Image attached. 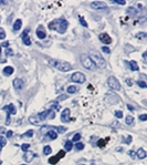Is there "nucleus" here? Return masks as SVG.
I'll return each instance as SVG.
<instances>
[{"label": "nucleus", "mask_w": 147, "mask_h": 165, "mask_svg": "<svg viewBox=\"0 0 147 165\" xmlns=\"http://www.w3.org/2000/svg\"><path fill=\"white\" fill-rule=\"evenodd\" d=\"M67 26H69V23H67V20L63 19V18L59 20H53L51 23H49V28L57 30V31L60 33L65 32L67 29Z\"/></svg>", "instance_id": "1"}, {"label": "nucleus", "mask_w": 147, "mask_h": 165, "mask_svg": "<svg viewBox=\"0 0 147 165\" xmlns=\"http://www.w3.org/2000/svg\"><path fill=\"white\" fill-rule=\"evenodd\" d=\"M90 54H91V60H92L93 62H94V64L96 65V67H99V68L101 69H104L106 67V62L105 60L103 59V57L101 55V53L97 51H94V50H91L90 51Z\"/></svg>", "instance_id": "2"}, {"label": "nucleus", "mask_w": 147, "mask_h": 165, "mask_svg": "<svg viewBox=\"0 0 147 165\" xmlns=\"http://www.w3.org/2000/svg\"><path fill=\"white\" fill-rule=\"evenodd\" d=\"M50 63L51 65H53L54 68L59 69L60 71L67 72L72 70V65L70 63H67L65 61H62V60H57V59H50Z\"/></svg>", "instance_id": "3"}, {"label": "nucleus", "mask_w": 147, "mask_h": 165, "mask_svg": "<svg viewBox=\"0 0 147 165\" xmlns=\"http://www.w3.org/2000/svg\"><path fill=\"white\" fill-rule=\"evenodd\" d=\"M50 111L51 110H45L43 112H41V113L37 114V115H33V117H30L29 121L32 124H39L40 122H42V121H44L47 119V117L50 114Z\"/></svg>", "instance_id": "4"}, {"label": "nucleus", "mask_w": 147, "mask_h": 165, "mask_svg": "<svg viewBox=\"0 0 147 165\" xmlns=\"http://www.w3.org/2000/svg\"><path fill=\"white\" fill-rule=\"evenodd\" d=\"M81 63H82V65H83L84 68L87 69V70H91V71H93V70H95L96 69V65L94 64V62L91 60V58L90 57H87V55H81Z\"/></svg>", "instance_id": "5"}, {"label": "nucleus", "mask_w": 147, "mask_h": 165, "mask_svg": "<svg viewBox=\"0 0 147 165\" xmlns=\"http://www.w3.org/2000/svg\"><path fill=\"white\" fill-rule=\"evenodd\" d=\"M107 85H109L112 90H115V91L121 90V84H119L117 79H116L115 77H113V75L107 79Z\"/></svg>", "instance_id": "6"}, {"label": "nucleus", "mask_w": 147, "mask_h": 165, "mask_svg": "<svg viewBox=\"0 0 147 165\" xmlns=\"http://www.w3.org/2000/svg\"><path fill=\"white\" fill-rule=\"evenodd\" d=\"M71 80L73 82H77V83H84L87 78L82 72H74L72 77H71Z\"/></svg>", "instance_id": "7"}, {"label": "nucleus", "mask_w": 147, "mask_h": 165, "mask_svg": "<svg viewBox=\"0 0 147 165\" xmlns=\"http://www.w3.org/2000/svg\"><path fill=\"white\" fill-rule=\"evenodd\" d=\"M90 6L93 9H103V8H106V3L104 1H93Z\"/></svg>", "instance_id": "8"}, {"label": "nucleus", "mask_w": 147, "mask_h": 165, "mask_svg": "<svg viewBox=\"0 0 147 165\" xmlns=\"http://www.w3.org/2000/svg\"><path fill=\"white\" fill-rule=\"evenodd\" d=\"M99 38H100V40H101L103 43H105V45H109V43L112 42V38H111L107 33H101Z\"/></svg>", "instance_id": "9"}, {"label": "nucleus", "mask_w": 147, "mask_h": 165, "mask_svg": "<svg viewBox=\"0 0 147 165\" xmlns=\"http://www.w3.org/2000/svg\"><path fill=\"white\" fill-rule=\"evenodd\" d=\"M28 33H29V29H26V30H24V32L22 33V36H21L23 43H24L26 45H31V40H30V38L28 37Z\"/></svg>", "instance_id": "10"}, {"label": "nucleus", "mask_w": 147, "mask_h": 165, "mask_svg": "<svg viewBox=\"0 0 147 165\" xmlns=\"http://www.w3.org/2000/svg\"><path fill=\"white\" fill-rule=\"evenodd\" d=\"M106 101L109 102V103H112V104H116L119 101V97L116 95V94H112V95H106Z\"/></svg>", "instance_id": "11"}, {"label": "nucleus", "mask_w": 147, "mask_h": 165, "mask_svg": "<svg viewBox=\"0 0 147 165\" xmlns=\"http://www.w3.org/2000/svg\"><path fill=\"white\" fill-rule=\"evenodd\" d=\"M69 117H70V110H69V109H65V110H63L62 114H61V121H62L63 123H67V121H69Z\"/></svg>", "instance_id": "12"}, {"label": "nucleus", "mask_w": 147, "mask_h": 165, "mask_svg": "<svg viewBox=\"0 0 147 165\" xmlns=\"http://www.w3.org/2000/svg\"><path fill=\"white\" fill-rule=\"evenodd\" d=\"M3 110L6 111L7 114H16L17 113V110H16V107L13 105V104H9V105H7V107H3Z\"/></svg>", "instance_id": "13"}, {"label": "nucleus", "mask_w": 147, "mask_h": 165, "mask_svg": "<svg viewBox=\"0 0 147 165\" xmlns=\"http://www.w3.org/2000/svg\"><path fill=\"white\" fill-rule=\"evenodd\" d=\"M12 83H13V87H15L16 90H21L23 87V81L21 79H15Z\"/></svg>", "instance_id": "14"}, {"label": "nucleus", "mask_w": 147, "mask_h": 165, "mask_svg": "<svg viewBox=\"0 0 147 165\" xmlns=\"http://www.w3.org/2000/svg\"><path fill=\"white\" fill-rule=\"evenodd\" d=\"M23 157H24V161H26L27 163H30L32 160L35 157V154H34V153H32V152H27Z\"/></svg>", "instance_id": "15"}, {"label": "nucleus", "mask_w": 147, "mask_h": 165, "mask_svg": "<svg viewBox=\"0 0 147 165\" xmlns=\"http://www.w3.org/2000/svg\"><path fill=\"white\" fill-rule=\"evenodd\" d=\"M37 36H38L39 39H44L45 37H47V33H45V31L43 30L42 27H39L38 28V30H37Z\"/></svg>", "instance_id": "16"}, {"label": "nucleus", "mask_w": 147, "mask_h": 165, "mask_svg": "<svg viewBox=\"0 0 147 165\" xmlns=\"http://www.w3.org/2000/svg\"><path fill=\"white\" fill-rule=\"evenodd\" d=\"M136 155H137L138 159L143 160L147 156V153H146V151H145L144 149H138V151L136 152Z\"/></svg>", "instance_id": "17"}, {"label": "nucleus", "mask_w": 147, "mask_h": 165, "mask_svg": "<svg viewBox=\"0 0 147 165\" xmlns=\"http://www.w3.org/2000/svg\"><path fill=\"white\" fill-rule=\"evenodd\" d=\"M21 26H22V21H21V19H17L16 21H15V23H13V31H18V30H20Z\"/></svg>", "instance_id": "18"}, {"label": "nucleus", "mask_w": 147, "mask_h": 165, "mask_svg": "<svg viewBox=\"0 0 147 165\" xmlns=\"http://www.w3.org/2000/svg\"><path fill=\"white\" fill-rule=\"evenodd\" d=\"M47 136H48L50 140H55L57 137H58V133L55 132V131H52V130H50V131L47 133Z\"/></svg>", "instance_id": "19"}, {"label": "nucleus", "mask_w": 147, "mask_h": 165, "mask_svg": "<svg viewBox=\"0 0 147 165\" xmlns=\"http://www.w3.org/2000/svg\"><path fill=\"white\" fill-rule=\"evenodd\" d=\"M2 72L5 75H8V77H9V75H11L13 73V68L12 67H6V68L2 70Z\"/></svg>", "instance_id": "20"}, {"label": "nucleus", "mask_w": 147, "mask_h": 165, "mask_svg": "<svg viewBox=\"0 0 147 165\" xmlns=\"http://www.w3.org/2000/svg\"><path fill=\"white\" fill-rule=\"evenodd\" d=\"M127 13L131 17H134V16L137 15V10L135 9V8H133V7H131V8H128V9H127Z\"/></svg>", "instance_id": "21"}, {"label": "nucleus", "mask_w": 147, "mask_h": 165, "mask_svg": "<svg viewBox=\"0 0 147 165\" xmlns=\"http://www.w3.org/2000/svg\"><path fill=\"white\" fill-rule=\"evenodd\" d=\"M129 68H131V70H133V71H138V65L137 63H136V61L129 62Z\"/></svg>", "instance_id": "22"}, {"label": "nucleus", "mask_w": 147, "mask_h": 165, "mask_svg": "<svg viewBox=\"0 0 147 165\" xmlns=\"http://www.w3.org/2000/svg\"><path fill=\"white\" fill-rule=\"evenodd\" d=\"M77 91H79V89H77L75 85H71V87H67V92L71 94H73V93H77Z\"/></svg>", "instance_id": "23"}, {"label": "nucleus", "mask_w": 147, "mask_h": 165, "mask_svg": "<svg viewBox=\"0 0 147 165\" xmlns=\"http://www.w3.org/2000/svg\"><path fill=\"white\" fill-rule=\"evenodd\" d=\"M72 142H71V141H67V142H65V144H64V150H65V151H67V152H69V151H71V150H72Z\"/></svg>", "instance_id": "24"}, {"label": "nucleus", "mask_w": 147, "mask_h": 165, "mask_svg": "<svg viewBox=\"0 0 147 165\" xmlns=\"http://www.w3.org/2000/svg\"><path fill=\"white\" fill-rule=\"evenodd\" d=\"M107 141H109V139H106V140H99V141H97V146H99V147H101V149H102V147H104V146H105V144H106V142H107Z\"/></svg>", "instance_id": "25"}, {"label": "nucleus", "mask_w": 147, "mask_h": 165, "mask_svg": "<svg viewBox=\"0 0 147 165\" xmlns=\"http://www.w3.org/2000/svg\"><path fill=\"white\" fill-rule=\"evenodd\" d=\"M51 152H52V149L49 145L43 147V154H44V155H49V154H51Z\"/></svg>", "instance_id": "26"}, {"label": "nucleus", "mask_w": 147, "mask_h": 165, "mask_svg": "<svg viewBox=\"0 0 147 165\" xmlns=\"http://www.w3.org/2000/svg\"><path fill=\"white\" fill-rule=\"evenodd\" d=\"M125 122H126V124H127V125H132V124L134 123V117H129V115H128V117L125 119Z\"/></svg>", "instance_id": "27"}, {"label": "nucleus", "mask_w": 147, "mask_h": 165, "mask_svg": "<svg viewBox=\"0 0 147 165\" xmlns=\"http://www.w3.org/2000/svg\"><path fill=\"white\" fill-rule=\"evenodd\" d=\"M49 163L52 165H54V164H57V163H59V159L57 156H52V157H50V160H49Z\"/></svg>", "instance_id": "28"}, {"label": "nucleus", "mask_w": 147, "mask_h": 165, "mask_svg": "<svg viewBox=\"0 0 147 165\" xmlns=\"http://www.w3.org/2000/svg\"><path fill=\"white\" fill-rule=\"evenodd\" d=\"M55 130H57V132L59 133H64L67 131V127H64V126H53Z\"/></svg>", "instance_id": "29"}, {"label": "nucleus", "mask_w": 147, "mask_h": 165, "mask_svg": "<svg viewBox=\"0 0 147 165\" xmlns=\"http://www.w3.org/2000/svg\"><path fill=\"white\" fill-rule=\"evenodd\" d=\"M50 107H53V109H55V110H57V111H59V110H60V109H61L60 104H59L58 102H55V101H54V102H52V103L50 104Z\"/></svg>", "instance_id": "30"}, {"label": "nucleus", "mask_w": 147, "mask_h": 165, "mask_svg": "<svg viewBox=\"0 0 147 165\" xmlns=\"http://www.w3.org/2000/svg\"><path fill=\"white\" fill-rule=\"evenodd\" d=\"M146 33L145 32H138L137 35H136V38H138V39H146Z\"/></svg>", "instance_id": "31"}, {"label": "nucleus", "mask_w": 147, "mask_h": 165, "mask_svg": "<svg viewBox=\"0 0 147 165\" xmlns=\"http://www.w3.org/2000/svg\"><path fill=\"white\" fill-rule=\"evenodd\" d=\"M75 149H77V151H81V150H83L84 149V144H83V143L77 142V144H75Z\"/></svg>", "instance_id": "32"}, {"label": "nucleus", "mask_w": 147, "mask_h": 165, "mask_svg": "<svg viewBox=\"0 0 147 165\" xmlns=\"http://www.w3.org/2000/svg\"><path fill=\"white\" fill-rule=\"evenodd\" d=\"M7 145V140L3 137V136H0V146H6Z\"/></svg>", "instance_id": "33"}, {"label": "nucleus", "mask_w": 147, "mask_h": 165, "mask_svg": "<svg viewBox=\"0 0 147 165\" xmlns=\"http://www.w3.org/2000/svg\"><path fill=\"white\" fill-rule=\"evenodd\" d=\"M32 135H33V131H32V130H29V131H27L22 136H24V137H31Z\"/></svg>", "instance_id": "34"}, {"label": "nucleus", "mask_w": 147, "mask_h": 165, "mask_svg": "<svg viewBox=\"0 0 147 165\" xmlns=\"http://www.w3.org/2000/svg\"><path fill=\"white\" fill-rule=\"evenodd\" d=\"M80 23L82 25L83 27H85V28H87V21L84 20V18L83 17H80Z\"/></svg>", "instance_id": "35"}, {"label": "nucleus", "mask_w": 147, "mask_h": 165, "mask_svg": "<svg viewBox=\"0 0 147 165\" xmlns=\"http://www.w3.org/2000/svg\"><path fill=\"white\" fill-rule=\"evenodd\" d=\"M112 2H114V3H117V5H125L126 3V1L125 0H112Z\"/></svg>", "instance_id": "36"}, {"label": "nucleus", "mask_w": 147, "mask_h": 165, "mask_svg": "<svg viewBox=\"0 0 147 165\" xmlns=\"http://www.w3.org/2000/svg\"><path fill=\"white\" fill-rule=\"evenodd\" d=\"M64 155H65V151H60V152L58 153L57 157H58V159L60 160V159H62V157H64Z\"/></svg>", "instance_id": "37"}, {"label": "nucleus", "mask_w": 147, "mask_h": 165, "mask_svg": "<svg viewBox=\"0 0 147 165\" xmlns=\"http://www.w3.org/2000/svg\"><path fill=\"white\" fill-rule=\"evenodd\" d=\"M81 140V134H74V136H73V141L74 142H77V141H80Z\"/></svg>", "instance_id": "38"}, {"label": "nucleus", "mask_w": 147, "mask_h": 165, "mask_svg": "<svg viewBox=\"0 0 147 165\" xmlns=\"http://www.w3.org/2000/svg\"><path fill=\"white\" fill-rule=\"evenodd\" d=\"M30 147V144H28V143H24V144H22L21 145V149L23 150V151H28Z\"/></svg>", "instance_id": "39"}, {"label": "nucleus", "mask_w": 147, "mask_h": 165, "mask_svg": "<svg viewBox=\"0 0 147 165\" xmlns=\"http://www.w3.org/2000/svg\"><path fill=\"white\" fill-rule=\"evenodd\" d=\"M115 117H117V119H122V117H123V112H122V111H116Z\"/></svg>", "instance_id": "40"}, {"label": "nucleus", "mask_w": 147, "mask_h": 165, "mask_svg": "<svg viewBox=\"0 0 147 165\" xmlns=\"http://www.w3.org/2000/svg\"><path fill=\"white\" fill-rule=\"evenodd\" d=\"M6 38V32L2 29H0V40H2Z\"/></svg>", "instance_id": "41"}, {"label": "nucleus", "mask_w": 147, "mask_h": 165, "mask_svg": "<svg viewBox=\"0 0 147 165\" xmlns=\"http://www.w3.org/2000/svg\"><path fill=\"white\" fill-rule=\"evenodd\" d=\"M137 84L141 87H147V84H146V82H145V81H137Z\"/></svg>", "instance_id": "42"}, {"label": "nucleus", "mask_w": 147, "mask_h": 165, "mask_svg": "<svg viewBox=\"0 0 147 165\" xmlns=\"http://www.w3.org/2000/svg\"><path fill=\"white\" fill-rule=\"evenodd\" d=\"M12 50H11V49L10 48H7L6 49V57H8V55H12Z\"/></svg>", "instance_id": "43"}, {"label": "nucleus", "mask_w": 147, "mask_h": 165, "mask_svg": "<svg viewBox=\"0 0 147 165\" xmlns=\"http://www.w3.org/2000/svg\"><path fill=\"white\" fill-rule=\"evenodd\" d=\"M102 50H103V52H104V53H107V54H109V52H111V50H109V49L107 48V47H103Z\"/></svg>", "instance_id": "44"}, {"label": "nucleus", "mask_w": 147, "mask_h": 165, "mask_svg": "<svg viewBox=\"0 0 147 165\" xmlns=\"http://www.w3.org/2000/svg\"><path fill=\"white\" fill-rule=\"evenodd\" d=\"M128 155L131 156V157H133V159H134L135 156H136V153H135L134 151H128Z\"/></svg>", "instance_id": "45"}, {"label": "nucleus", "mask_w": 147, "mask_h": 165, "mask_svg": "<svg viewBox=\"0 0 147 165\" xmlns=\"http://www.w3.org/2000/svg\"><path fill=\"white\" fill-rule=\"evenodd\" d=\"M139 120H141V121H146L147 120V115H146V114H142L141 117H139Z\"/></svg>", "instance_id": "46"}, {"label": "nucleus", "mask_w": 147, "mask_h": 165, "mask_svg": "<svg viewBox=\"0 0 147 165\" xmlns=\"http://www.w3.org/2000/svg\"><path fill=\"white\" fill-rule=\"evenodd\" d=\"M12 131H8V132H7V137H11V136H12Z\"/></svg>", "instance_id": "47"}, {"label": "nucleus", "mask_w": 147, "mask_h": 165, "mask_svg": "<svg viewBox=\"0 0 147 165\" xmlns=\"http://www.w3.org/2000/svg\"><path fill=\"white\" fill-rule=\"evenodd\" d=\"M127 109H128V110H131V111H134L135 110L134 107H133V105H131V104H127Z\"/></svg>", "instance_id": "48"}, {"label": "nucleus", "mask_w": 147, "mask_h": 165, "mask_svg": "<svg viewBox=\"0 0 147 165\" xmlns=\"http://www.w3.org/2000/svg\"><path fill=\"white\" fill-rule=\"evenodd\" d=\"M1 45H2V47H6V48H8V45H9V42H7V41L3 42V43Z\"/></svg>", "instance_id": "49"}, {"label": "nucleus", "mask_w": 147, "mask_h": 165, "mask_svg": "<svg viewBox=\"0 0 147 165\" xmlns=\"http://www.w3.org/2000/svg\"><path fill=\"white\" fill-rule=\"evenodd\" d=\"M132 142V136H128L127 140H126V143H131Z\"/></svg>", "instance_id": "50"}, {"label": "nucleus", "mask_w": 147, "mask_h": 165, "mask_svg": "<svg viewBox=\"0 0 147 165\" xmlns=\"http://www.w3.org/2000/svg\"><path fill=\"white\" fill-rule=\"evenodd\" d=\"M126 82H127V85H129V87H131L132 84H133V83H132V80H128V79L126 80Z\"/></svg>", "instance_id": "51"}, {"label": "nucleus", "mask_w": 147, "mask_h": 165, "mask_svg": "<svg viewBox=\"0 0 147 165\" xmlns=\"http://www.w3.org/2000/svg\"><path fill=\"white\" fill-rule=\"evenodd\" d=\"M146 55H147V52H144V54H143V59H144V61H146Z\"/></svg>", "instance_id": "52"}, {"label": "nucleus", "mask_w": 147, "mask_h": 165, "mask_svg": "<svg viewBox=\"0 0 147 165\" xmlns=\"http://www.w3.org/2000/svg\"><path fill=\"white\" fill-rule=\"evenodd\" d=\"M65 97H65V95H62V97H59L58 100H59V101H60V100H63V99H65Z\"/></svg>", "instance_id": "53"}, {"label": "nucleus", "mask_w": 147, "mask_h": 165, "mask_svg": "<svg viewBox=\"0 0 147 165\" xmlns=\"http://www.w3.org/2000/svg\"><path fill=\"white\" fill-rule=\"evenodd\" d=\"M0 53H1V45H0Z\"/></svg>", "instance_id": "54"}, {"label": "nucleus", "mask_w": 147, "mask_h": 165, "mask_svg": "<svg viewBox=\"0 0 147 165\" xmlns=\"http://www.w3.org/2000/svg\"><path fill=\"white\" fill-rule=\"evenodd\" d=\"M0 165H1V162H0Z\"/></svg>", "instance_id": "55"}, {"label": "nucleus", "mask_w": 147, "mask_h": 165, "mask_svg": "<svg viewBox=\"0 0 147 165\" xmlns=\"http://www.w3.org/2000/svg\"><path fill=\"white\" fill-rule=\"evenodd\" d=\"M22 165H26V164H22Z\"/></svg>", "instance_id": "56"}, {"label": "nucleus", "mask_w": 147, "mask_h": 165, "mask_svg": "<svg viewBox=\"0 0 147 165\" xmlns=\"http://www.w3.org/2000/svg\"><path fill=\"white\" fill-rule=\"evenodd\" d=\"M80 165H82V164H80Z\"/></svg>", "instance_id": "57"}]
</instances>
